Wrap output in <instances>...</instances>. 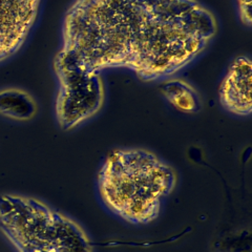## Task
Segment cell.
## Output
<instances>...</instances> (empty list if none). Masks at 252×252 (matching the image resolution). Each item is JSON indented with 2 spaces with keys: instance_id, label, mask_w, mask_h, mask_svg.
Instances as JSON below:
<instances>
[{
  "instance_id": "obj_1",
  "label": "cell",
  "mask_w": 252,
  "mask_h": 252,
  "mask_svg": "<svg viewBox=\"0 0 252 252\" xmlns=\"http://www.w3.org/2000/svg\"><path fill=\"white\" fill-rule=\"evenodd\" d=\"M218 33L216 15L199 0H74L58 53L89 72L123 68L161 82L192 64Z\"/></svg>"
},
{
  "instance_id": "obj_2",
  "label": "cell",
  "mask_w": 252,
  "mask_h": 252,
  "mask_svg": "<svg viewBox=\"0 0 252 252\" xmlns=\"http://www.w3.org/2000/svg\"><path fill=\"white\" fill-rule=\"evenodd\" d=\"M176 171L142 148L110 152L98 173L102 202L131 225H146L159 217L162 202L177 186Z\"/></svg>"
},
{
  "instance_id": "obj_3",
  "label": "cell",
  "mask_w": 252,
  "mask_h": 252,
  "mask_svg": "<svg viewBox=\"0 0 252 252\" xmlns=\"http://www.w3.org/2000/svg\"><path fill=\"white\" fill-rule=\"evenodd\" d=\"M0 230L18 252H94L80 225L30 196L0 195Z\"/></svg>"
},
{
  "instance_id": "obj_4",
  "label": "cell",
  "mask_w": 252,
  "mask_h": 252,
  "mask_svg": "<svg viewBox=\"0 0 252 252\" xmlns=\"http://www.w3.org/2000/svg\"><path fill=\"white\" fill-rule=\"evenodd\" d=\"M58 81L55 115L62 130H72L92 119L103 107L105 88L102 74L79 67L60 53L53 61Z\"/></svg>"
},
{
  "instance_id": "obj_5",
  "label": "cell",
  "mask_w": 252,
  "mask_h": 252,
  "mask_svg": "<svg viewBox=\"0 0 252 252\" xmlns=\"http://www.w3.org/2000/svg\"><path fill=\"white\" fill-rule=\"evenodd\" d=\"M42 0H0V63L17 54L27 42Z\"/></svg>"
},
{
  "instance_id": "obj_6",
  "label": "cell",
  "mask_w": 252,
  "mask_h": 252,
  "mask_svg": "<svg viewBox=\"0 0 252 252\" xmlns=\"http://www.w3.org/2000/svg\"><path fill=\"white\" fill-rule=\"evenodd\" d=\"M252 63L247 55L235 57L220 84V103L227 112L247 117L252 112Z\"/></svg>"
},
{
  "instance_id": "obj_7",
  "label": "cell",
  "mask_w": 252,
  "mask_h": 252,
  "mask_svg": "<svg viewBox=\"0 0 252 252\" xmlns=\"http://www.w3.org/2000/svg\"><path fill=\"white\" fill-rule=\"evenodd\" d=\"M160 92L166 100L179 112L185 114H198L203 107L199 92L184 79L170 77L161 81Z\"/></svg>"
},
{
  "instance_id": "obj_8",
  "label": "cell",
  "mask_w": 252,
  "mask_h": 252,
  "mask_svg": "<svg viewBox=\"0 0 252 252\" xmlns=\"http://www.w3.org/2000/svg\"><path fill=\"white\" fill-rule=\"evenodd\" d=\"M37 112V102L28 92L20 89L0 90V116L26 122L33 119Z\"/></svg>"
},
{
  "instance_id": "obj_9",
  "label": "cell",
  "mask_w": 252,
  "mask_h": 252,
  "mask_svg": "<svg viewBox=\"0 0 252 252\" xmlns=\"http://www.w3.org/2000/svg\"><path fill=\"white\" fill-rule=\"evenodd\" d=\"M239 17L244 26H251V0H236Z\"/></svg>"
},
{
  "instance_id": "obj_10",
  "label": "cell",
  "mask_w": 252,
  "mask_h": 252,
  "mask_svg": "<svg viewBox=\"0 0 252 252\" xmlns=\"http://www.w3.org/2000/svg\"><path fill=\"white\" fill-rule=\"evenodd\" d=\"M219 252H232V251H219Z\"/></svg>"
}]
</instances>
